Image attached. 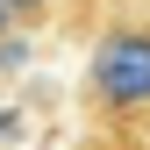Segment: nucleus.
<instances>
[{"instance_id": "1", "label": "nucleus", "mask_w": 150, "mask_h": 150, "mask_svg": "<svg viewBox=\"0 0 150 150\" xmlns=\"http://www.w3.org/2000/svg\"><path fill=\"white\" fill-rule=\"evenodd\" d=\"M93 93H100V107H115V115L150 107V29H115L93 50Z\"/></svg>"}, {"instance_id": "2", "label": "nucleus", "mask_w": 150, "mask_h": 150, "mask_svg": "<svg viewBox=\"0 0 150 150\" xmlns=\"http://www.w3.org/2000/svg\"><path fill=\"white\" fill-rule=\"evenodd\" d=\"M7 7H14V22H43V14H50V0H7Z\"/></svg>"}, {"instance_id": "3", "label": "nucleus", "mask_w": 150, "mask_h": 150, "mask_svg": "<svg viewBox=\"0 0 150 150\" xmlns=\"http://www.w3.org/2000/svg\"><path fill=\"white\" fill-rule=\"evenodd\" d=\"M7 29H14V7H7V0H0V36H7Z\"/></svg>"}]
</instances>
